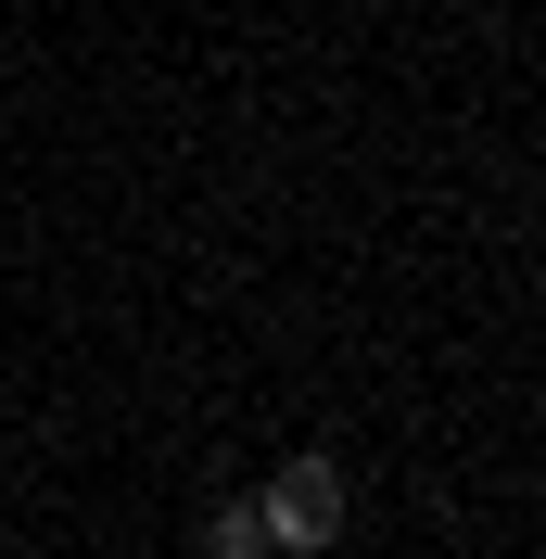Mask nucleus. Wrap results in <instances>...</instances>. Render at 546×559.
<instances>
[{
    "label": "nucleus",
    "mask_w": 546,
    "mask_h": 559,
    "mask_svg": "<svg viewBox=\"0 0 546 559\" xmlns=\"http://www.w3.org/2000/svg\"><path fill=\"white\" fill-rule=\"evenodd\" d=\"M204 559H268V534H254V509H241V496L204 522Z\"/></svg>",
    "instance_id": "nucleus-2"
},
{
    "label": "nucleus",
    "mask_w": 546,
    "mask_h": 559,
    "mask_svg": "<svg viewBox=\"0 0 546 559\" xmlns=\"http://www.w3.org/2000/svg\"><path fill=\"white\" fill-rule=\"evenodd\" d=\"M254 509V534H268V559H331L343 547V457H280L268 496H241Z\"/></svg>",
    "instance_id": "nucleus-1"
}]
</instances>
